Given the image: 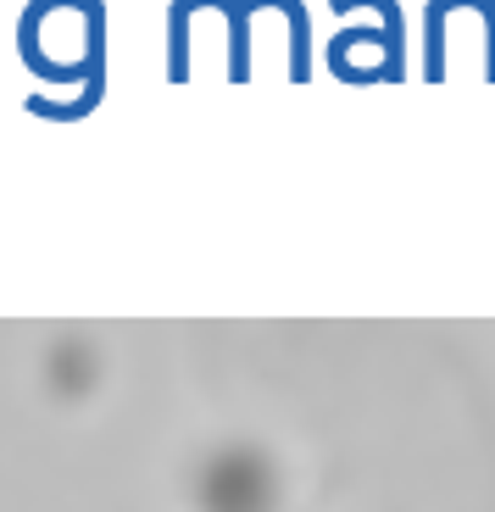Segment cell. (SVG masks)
I'll return each mask as SVG.
<instances>
[{
	"instance_id": "1",
	"label": "cell",
	"mask_w": 495,
	"mask_h": 512,
	"mask_svg": "<svg viewBox=\"0 0 495 512\" xmlns=\"http://www.w3.org/2000/svg\"><path fill=\"white\" fill-rule=\"evenodd\" d=\"M245 17L256 12H284V23H290V84H306V78L318 73L312 67V17H306V0H240Z\"/></svg>"
},
{
	"instance_id": "2",
	"label": "cell",
	"mask_w": 495,
	"mask_h": 512,
	"mask_svg": "<svg viewBox=\"0 0 495 512\" xmlns=\"http://www.w3.org/2000/svg\"><path fill=\"white\" fill-rule=\"evenodd\" d=\"M190 12H223V23H229V78L234 84H245L251 78V17H245L240 0H184Z\"/></svg>"
},
{
	"instance_id": "3",
	"label": "cell",
	"mask_w": 495,
	"mask_h": 512,
	"mask_svg": "<svg viewBox=\"0 0 495 512\" xmlns=\"http://www.w3.org/2000/svg\"><path fill=\"white\" fill-rule=\"evenodd\" d=\"M101 95H106V78H95L89 90L67 95V101H51V95H28L23 112L39 117V123H78V117H89L95 106H101Z\"/></svg>"
}]
</instances>
